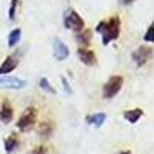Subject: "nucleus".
<instances>
[{
	"mask_svg": "<svg viewBox=\"0 0 154 154\" xmlns=\"http://www.w3.org/2000/svg\"><path fill=\"white\" fill-rule=\"evenodd\" d=\"M96 31L102 35V43L105 46L111 42L117 40L120 35V19L119 17H111L108 20H102L97 23Z\"/></svg>",
	"mask_w": 154,
	"mask_h": 154,
	"instance_id": "obj_1",
	"label": "nucleus"
},
{
	"mask_svg": "<svg viewBox=\"0 0 154 154\" xmlns=\"http://www.w3.org/2000/svg\"><path fill=\"white\" fill-rule=\"evenodd\" d=\"M123 86V77L122 75H112L103 85V99H112L119 94Z\"/></svg>",
	"mask_w": 154,
	"mask_h": 154,
	"instance_id": "obj_2",
	"label": "nucleus"
},
{
	"mask_svg": "<svg viewBox=\"0 0 154 154\" xmlns=\"http://www.w3.org/2000/svg\"><path fill=\"white\" fill-rule=\"evenodd\" d=\"M63 22H65V26L68 29L74 31V32H80L82 29H85V22H83V19L80 17V14L75 9H69L65 14Z\"/></svg>",
	"mask_w": 154,
	"mask_h": 154,
	"instance_id": "obj_3",
	"label": "nucleus"
},
{
	"mask_svg": "<svg viewBox=\"0 0 154 154\" xmlns=\"http://www.w3.org/2000/svg\"><path fill=\"white\" fill-rule=\"evenodd\" d=\"M37 120V109L34 106H28L25 109V112L20 116V119L17 122V128L20 131H28L35 125Z\"/></svg>",
	"mask_w": 154,
	"mask_h": 154,
	"instance_id": "obj_4",
	"label": "nucleus"
},
{
	"mask_svg": "<svg viewBox=\"0 0 154 154\" xmlns=\"http://www.w3.org/2000/svg\"><path fill=\"white\" fill-rule=\"evenodd\" d=\"M151 56H152V48L151 46H139L134 53L131 54V57H133V62L136 63V66H143V65H146V62L151 59Z\"/></svg>",
	"mask_w": 154,
	"mask_h": 154,
	"instance_id": "obj_5",
	"label": "nucleus"
},
{
	"mask_svg": "<svg viewBox=\"0 0 154 154\" xmlns=\"http://www.w3.org/2000/svg\"><path fill=\"white\" fill-rule=\"evenodd\" d=\"M77 56H79L80 62L83 63V65L86 66H94L97 63V57H96V53L88 48H80L79 51H77Z\"/></svg>",
	"mask_w": 154,
	"mask_h": 154,
	"instance_id": "obj_6",
	"label": "nucleus"
},
{
	"mask_svg": "<svg viewBox=\"0 0 154 154\" xmlns=\"http://www.w3.org/2000/svg\"><path fill=\"white\" fill-rule=\"evenodd\" d=\"M0 86H3V88H12V89H20V88L26 86V82L19 79V77H14V75H5V77L0 79Z\"/></svg>",
	"mask_w": 154,
	"mask_h": 154,
	"instance_id": "obj_7",
	"label": "nucleus"
},
{
	"mask_svg": "<svg viewBox=\"0 0 154 154\" xmlns=\"http://www.w3.org/2000/svg\"><path fill=\"white\" fill-rule=\"evenodd\" d=\"M53 48H54V57H56L57 60H66V59H68L69 49H68V46H66L65 42H62L60 38H56Z\"/></svg>",
	"mask_w": 154,
	"mask_h": 154,
	"instance_id": "obj_8",
	"label": "nucleus"
},
{
	"mask_svg": "<svg viewBox=\"0 0 154 154\" xmlns=\"http://www.w3.org/2000/svg\"><path fill=\"white\" fill-rule=\"evenodd\" d=\"M17 65H19L17 57L8 56V57L5 59V62L2 63V65H0V75H2V74H9V72H12V71L17 68Z\"/></svg>",
	"mask_w": 154,
	"mask_h": 154,
	"instance_id": "obj_9",
	"label": "nucleus"
},
{
	"mask_svg": "<svg viewBox=\"0 0 154 154\" xmlns=\"http://www.w3.org/2000/svg\"><path fill=\"white\" fill-rule=\"evenodd\" d=\"M12 117H14V109L9 105V102L5 100L2 103V106H0V120L3 123H9L12 120Z\"/></svg>",
	"mask_w": 154,
	"mask_h": 154,
	"instance_id": "obj_10",
	"label": "nucleus"
},
{
	"mask_svg": "<svg viewBox=\"0 0 154 154\" xmlns=\"http://www.w3.org/2000/svg\"><path fill=\"white\" fill-rule=\"evenodd\" d=\"M106 120V114L105 112H96V114H91V116H86L85 117V122L88 125H91L94 128H100L102 125L105 123Z\"/></svg>",
	"mask_w": 154,
	"mask_h": 154,
	"instance_id": "obj_11",
	"label": "nucleus"
},
{
	"mask_svg": "<svg viewBox=\"0 0 154 154\" xmlns=\"http://www.w3.org/2000/svg\"><path fill=\"white\" fill-rule=\"evenodd\" d=\"M142 116H143V109H142V108H133V109L125 111L123 117L130 122L131 125H136L140 119H142Z\"/></svg>",
	"mask_w": 154,
	"mask_h": 154,
	"instance_id": "obj_12",
	"label": "nucleus"
},
{
	"mask_svg": "<svg viewBox=\"0 0 154 154\" xmlns=\"http://www.w3.org/2000/svg\"><path fill=\"white\" fill-rule=\"evenodd\" d=\"M91 35H93V32L89 29H82L80 32H77L75 40H77V43H79L82 48H86L89 43H91Z\"/></svg>",
	"mask_w": 154,
	"mask_h": 154,
	"instance_id": "obj_13",
	"label": "nucleus"
},
{
	"mask_svg": "<svg viewBox=\"0 0 154 154\" xmlns=\"http://www.w3.org/2000/svg\"><path fill=\"white\" fill-rule=\"evenodd\" d=\"M19 146V139H17V134H9L6 139H5V151L8 154H11L12 151H16Z\"/></svg>",
	"mask_w": 154,
	"mask_h": 154,
	"instance_id": "obj_14",
	"label": "nucleus"
},
{
	"mask_svg": "<svg viewBox=\"0 0 154 154\" xmlns=\"http://www.w3.org/2000/svg\"><path fill=\"white\" fill-rule=\"evenodd\" d=\"M53 131H54V126H53V123H51V122H43V123L38 125V134H40L43 139L51 137Z\"/></svg>",
	"mask_w": 154,
	"mask_h": 154,
	"instance_id": "obj_15",
	"label": "nucleus"
},
{
	"mask_svg": "<svg viewBox=\"0 0 154 154\" xmlns=\"http://www.w3.org/2000/svg\"><path fill=\"white\" fill-rule=\"evenodd\" d=\"M20 37H22V31H20L19 28L12 29V31L9 32V35H8V46H9V48H14V46L20 42Z\"/></svg>",
	"mask_w": 154,
	"mask_h": 154,
	"instance_id": "obj_16",
	"label": "nucleus"
},
{
	"mask_svg": "<svg viewBox=\"0 0 154 154\" xmlns=\"http://www.w3.org/2000/svg\"><path fill=\"white\" fill-rule=\"evenodd\" d=\"M38 85H40V88L43 89V91H46V93H51V94H56V89L53 88V85L49 83V80L48 79H40V82H38Z\"/></svg>",
	"mask_w": 154,
	"mask_h": 154,
	"instance_id": "obj_17",
	"label": "nucleus"
},
{
	"mask_svg": "<svg viewBox=\"0 0 154 154\" xmlns=\"http://www.w3.org/2000/svg\"><path fill=\"white\" fill-rule=\"evenodd\" d=\"M17 5H19V0H11V5H9V11H8V17L11 20L16 19V9H17Z\"/></svg>",
	"mask_w": 154,
	"mask_h": 154,
	"instance_id": "obj_18",
	"label": "nucleus"
},
{
	"mask_svg": "<svg viewBox=\"0 0 154 154\" xmlns=\"http://www.w3.org/2000/svg\"><path fill=\"white\" fill-rule=\"evenodd\" d=\"M143 38H145L146 42H152V40H154V23H151L149 26H148V29H146Z\"/></svg>",
	"mask_w": 154,
	"mask_h": 154,
	"instance_id": "obj_19",
	"label": "nucleus"
},
{
	"mask_svg": "<svg viewBox=\"0 0 154 154\" xmlns=\"http://www.w3.org/2000/svg\"><path fill=\"white\" fill-rule=\"evenodd\" d=\"M62 83H63V89H65V93L66 94H72V89H71V86H69V83L66 80V77H62Z\"/></svg>",
	"mask_w": 154,
	"mask_h": 154,
	"instance_id": "obj_20",
	"label": "nucleus"
},
{
	"mask_svg": "<svg viewBox=\"0 0 154 154\" xmlns=\"http://www.w3.org/2000/svg\"><path fill=\"white\" fill-rule=\"evenodd\" d=\"M32 154H48V148L46 146H35Z\"/></svg>",
	"mask_w": 154,
	"mask_h": 154,
	"instance_id": "obj_21",
	"label": "nucleus"
},
{
	"mask_svg": "<svg viewBox=\"0 0 154 154\" xmlns=\"http://www.w3.org/2000/svg\"><path fill=\"white\" fill-rule=\"evenodd\" d=\"M134 2V0H119V5H123V6H128V5H131Z\"/></svg>",
	"mask_w": 154,
	"mask_h": 154,
	"instance_id": "obj_22",
	"label": "nucleus"
},
{
	"mask_svg": "<svg viewBox=\"0 0 154 154\" xmlns=\"http://www.w3.org/2000/svg\"><path fill=\"white\" fill-rule=\"evenodd\" d=\"M117 154H133L130 149H125V151H120V152H117Z\"/></svg>",
	"mask_w": 154,
	"mask_h": 154,
	"instance_id": "obj_23",
	"label": "nucleus"
}]
</instances>
